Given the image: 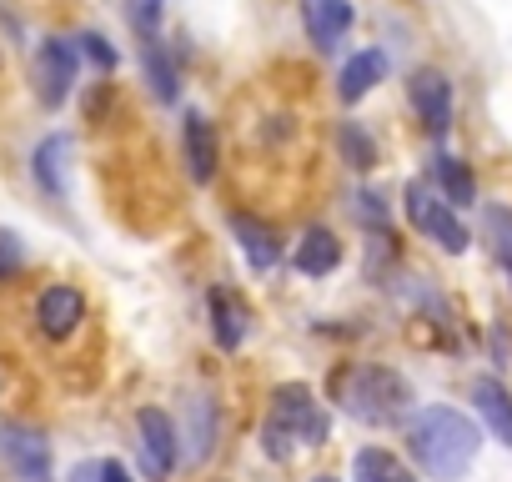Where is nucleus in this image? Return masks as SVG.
I'll return each instance as SVG.
<instances>
[{
	"label": "nucleus",
	"mask_w": 512,
	"mask_h": 482,
	"mask_svg": "<svg viewBox=\"0 0 512 482\" xmlns=\"http://www.w3.org/2000/svg\"><path fill=\"white\" fill-rule=\"evenodd\" d=\"M407 452L432 482H462L482 452V432L457 407H422L407 422Z\"/></svg>",
	"instance_id": "nucleus-1"
},
{
	"label": "nucleus",
	"mask_w": 512,
	"mask_h": 482,
	"mask_svg": "<svg viewBox=\"0 0 512 482\" xmlns=\"http://www.w3.org/2000/svg\"><path fill=\"white\" fill-rule=\"evenodd\" d=\"M327 437H332V417L322 412L317 392H312L307 382H282V387L272 392V412H267V422H262V447H267V457L287 462L297 442H302V447H322Z\"/></svg>",
	"instance_id": "nucleus-2"
},
{
	"label": "nucleus",
	"mask_w": 512,
	"mask_h": 482,
	"mask_svg": "<svg viewBox=\"0 0 512 482\" xmlns=\"http://www.w3.org/2000/svg\"><path fill=\"white\" fill-rule=\"evenodd\" d=\"M337 402L347 417L367 422V427H392L397 417H407L412 407V387L402 372L382 367V362H357L337 377Z\"/></svg>",
	"instance_id": "nucleus-3"
},
{
	"label": "nucleus",
	"mask_w": 512,
	"mask_h": 482,
	"mask_svg": "<svg viewBox=\"0 0 512 482\" xmlns=\"http://www.w3.org/2000/svg\"><path fill=\"white\" fill-rule=\"evenodd\" d=\"M402 211H407V221H412L427 241H437L442 252L462 257V252L472 247V231L457 221V211H452L427 181H407V191H402Z\"/></svg>",
	"instance_id": "nucleus-4"
},
{
	"label": "nucleus",
	"mask_w": 512,
	"mask_h": 482,
	"mask_svg": "<svg viewBox=\"0 0 512 482\" xmlns=\"http://www.w3.org/2000/svg\"><path fill=\"white\" fill-rule=\"evenodd\" d=\"M76 71H81V51L76 41L66 36H46L36 46V61H31V86H36V101L46 111H61L66 96L76 91Z\"/></svg>",
	"instance_id": "nucleus-5"
},
{
	"label": "nucleus",
	"mask_w": 512,
	"mask_h": 482,
	"mask_svg": "<svg viewBox=\"0 0 512 482\" xmlns=\"http://www.w3.org/2000/svg\"><path fill=\"white\" fill-rule=\"evenodd\" d=\"M0 452L16 467L21 482H51V442L26 422H0Z\"/></svg>",
	"instance_id": "nucleus-6"
},
{
	"label": "nucleus",
	"mask_w": 512,
	"mask_h": 482,
	"mask_svg": "<svg viewBox=\"0 0 512 482\" xmlns=\"http://www.w3.org/2000/svg\"><path fill=\"white\" fill-rule=\"evenodd\" d=\"M407 101H412L417 121H422L432 136H447V126H452V81H447L442 71H432V66L412 71V81H407Z\"/></svg>",
	"instance_id": "nucleus-7"
},
{
	"label": "nucleus",
	"mask_w": 512,
	"mask_h": 482,
	"mask_svg": "<svg viewBox=\"0 0 512 482\" xmlns=\"http://www.w3.org/2000/svg\"><path fill=\"white\" fill-rule=\"evenodd\" d=\"M136 437H141V467H146V477H171L176 447H181L171 417L161 407H141L136 412Z\"/></svg>",
	"instance_id": "nucleus-8"
},
{
	"label": "nucleus",
	"mask_w": 512,
	"mask_h": 482,
	"mask_svg": "<svg viewBox=\"0 0 512 482\" xmlns=\"http://www.w3.org/2000/svg\"><path fill=\"white\" fill-rule=\"evenodd\" d=\"M36 322H41V332L51 337V342H66V337H76V327L86 322V297L76 292V287H46L41 292V302H36Z\"/></svg>",
	"instance_id": "nucleus-9"
},
{
	"label": "nucleus",
	"mask_w": 512,
	"mask_h": 482,
	"mask_svg": "<svg viewBox=\"0 0 512 482\" xmlns=\"http://www.w3.org/2000/svg\"><path fill=\"white\" fill-rule=\"evenodd\" d=\"M231 236H236L241 257L251 262V272H272L282 262V241H277V231L267 221H256L246 211H231Z\"/></svg>",
	"instance_id": "nucleus-10"
},
{
	"label": "nucleus",
	"mask_w": 512,
	"mask_h": 482,
	"mask_svg": "<svg viewBox=\"0 0 512 482\" xmlns=\"http://www.w3.org/2000/svg\"><path fill=\"white\" fill-rule=\"evenodd\" d=\"M292 267H297L302 277H327V272H337V267H342V241H337V231H332V226H307L302 241H297V252H292Z\"/></svg>",
	"instance_id": "nucleus-11"
},
{
	"label": "nucleus",
	"mask_w": 512,
	"mask_h": 482,
	"mask_svg": "<svg viewBox=\"0 0 512 482\" xmlns=\"http://www.w3.org/2000/svg\"><path fill=\"white\" fill-rule=\"evenodd\" d=\"M472 407H477L482 427H487L502 447H512V392H507L497 377H477V382H472Z\"/></svg>",
	"instance_id": "nucleus-12"
},
{
	"label": "nucleus",
	"mask_w": 512,
	"mask_h": 482,
	"mask_svg": "<svg viewBox=\"0 0 512 482\" xmlns=\"http://www.w3.org/2000/svg\"><path fill=\"white\" fill-rule=\"evenodd\" d=\"M302 21L317 51H332L352 31V6L347 0H302Z\"/></svg>",
	"instance_id": "nucleus-13"
},
{
	"label": "nucleus",
	"mask_w": 512,
	"mask_h": 482,
	"mask_svg": "<svg viewBox=\"0 0 512 482\" xmlns=\"http://www.w3.org/2000/svg\"><path fill=\"white\" fill-rule=\"evenodd\" d=\"M181 146H186V171H191V181L206 186V181L216 176V131H211V121L191 111L186 126H181Z\"/></svg>",
	"instance_id": "nucleus-14"
},
{
	"label": "nucleus",
	"mask_w": 512,
	"mask_h": 482,
	"mask_svg": "<svg viewBox=\"0 0 512 482\" xmlns=\"http://www.w3.org/2000/svg\"><path fill=\"white\" fill-rule=\"evenodd\" d=\"M66 156H71V141H66V136H46V141L36 146V156H31V176H36V186H41L51 201H66V191H71V186H66V166H71Z\"/></svg>",
	"instance_id": "nucleus-15"
},
{
	"label": "nucleus",
	"mask_w": 512,
	"mask_h": 482,
	"mask_svg": "<svg viewBox=\"0 0 512 482\" xmlns=\"http://www.w3.org/2000/svg\"><path fill=\"white\" fill-rule=\"evenodd\" d=\"M377 81H387V56H382V51H357V56L342 66V76H337V96H342L347 106H357Z\"/></svg>",
	"instance_id": "nucleus-16"
},
{
	"label": "nucleus",
	"mask_w": 512,
	"mask_h": 482,
	"mask_svg": "<svg viewBox=\"0 0 512 482\" xmlns=\"http://www.w3.org/2000/svg\"><path fill=\"white\" fill-rule=\"evenodd\" d=\"M206 307H211V332H216V347H221V352H236V347L246 342V307H241L231 292H221V287H211Z\"/></svg>",
	"instance_id": "nucleus-17"
},
{
	"label": "nucleus",
	"mask_w": 512,
	"mask_h": 482,
	"mask_svg": "<svg viewBox=\"0 0 512 482\" xmlns=\"http://www.w3.org/2000/svg\"><path fill=\"white\" fill-rule=\"evenodd\" d=\"M211 452H216V402L201 392L186 402V457L206 462Z\"/></svg>",
	"instance_id": "nucleus-18"
},
{
	"label": "nucleus",
	"mask_w": 512,
	"mask_h": 482,
	"mask_svg": "<svg viewBox=\"0 0 512 482\" xmlns=\"http://www.w3.org/2000/svg\"><path fill=\"white\" fill-rule=\"evenodd\" d=\"M432 181L442 186L437 196L457 211V206H477V181H472V171H467V161H457V156H432Z\"/></svg>",
	"instance_id": "nucleus-19"
},
{
	"label": "nucleus",
	"mask_w": 512,
	"mask_h": 482,
	"mask_svg": "<svg viewBox=\"0 0 512 482\" xmlns=\"http://www.w3.org/2000/svg\"><path fill=\"white\" fill-rule=\"evenodd\" d=\"M352 482H417V477H412V467L397 452L362 447V452H352Z\"/></svg>",
	"instance_id": "nucleus-20"
},
{
	"label": "nucleus",
	"mask_w": 512,
	"mask_h": 482,
	"mask_svg": "<svg viewBox=\"0 0 512 482\" xmlns=\"http://www.w3.org/2000/svg\"><path fill=\"white\" fill-rule=\"evenodd\" d=\"M141 66H146V86H151L156 101H176V96H181V71H176V61L166 56L161 41H146Z\"/></svg>",
	"instance_id": "nucleus-21"
},
{
	"label": "nucleus",
	"mask_w": 512,
	"mask_h": 482,
	"mask_svg": "<svg viewBox=\"0 0 512 482\" xmlns=\"http://www.w3.org/2000/svg\"><path fill=\"white\" fill-rule=\"evenodd\" d=\"M482 236L492 262L512 277V206H482Z\"/></svg>",
	"instance_id": "nucleus-22"
},
{
	"label": "nucleus",
	"mask_w": 512,
	"mask_h": 482,
	"mask_svg": "<svg viewBox=\"0 0 512 482\" xmlns=\"http://www.w3.org/2000/svg\"><path fill=\"white\" fill-rule=\"evenodd\" d=\"M337 151H342V161H347L352 171H372V166H377V141H372V131L357 126V121H342V126H337Z\"/></svg>",
	"instance_id": "nucleus-23"
},
{
	"label": "nucleus",
	"mask_w": 512,
	"mask_h": 482,
	"mask_svg": "<svg viewBox=\"0 0 512 482\" xmlns=\"http://www.w3.org/2000/svg\"><path fill=\"white\" fill-rule=\"evenodd\" d=\"M126 21L136 26L141 41H156V26H161V0H126Z\"/></svg>",
	"instance_id": "nucleus-24"
},
{
	"label": "nucleus",
	"mask_w": 512,
	"mask_h": 482,
	"mask_svg": "<svg viewBox=\"0 0 512 482\" xmlns=\"http://www.w3.org/2000/svg\"><path fill=\"white\" fill-rule=\"evenodd\" d=\"M352 216H357L362 226H372V231H387V201H382V191H357Z\"/></svg>",
	"instance_id": "nucleus-25"
},
{
	"label": "nucleus",
	"mask_w": 512,
	"mask_h": 482,
	"mask_svg": "<svg viewBox=\"0 0 512 482\" xmlns=\"http://www.w3.org/2000/svg\"><path fill=\"white\" fill-rule=\"evenodd\" d=\"M76 51H81V56H91V66H96V71H106V76L116 71V51L106 46V36H96V31H81V36H76Z\"/></svg>",
	"instance_id": "nucleus-26"
},
{
	"label": "nucleus",
	"mask_w": 512,
	"mask_h": 482,
	"mask_svg": "<svg viewBox=\"0 0 512 482\" xmlns=\"http://www.w3.org/2000/svg\"><path fill=\"white\" fill-rule=\"evenodd\" d=\"M26 267V247L16 231H0V277H16Z\"/></svg>",
	"instance_id": "nucleus-27"
},
{
	"label": "nucleus",
	"mask_w": 512,
	"mask_h": 482,
	"mask_svg": "<svg viewBox=\"0 0 512 482\" xmlns=\"http://www.w3.org/2000/svg\"><path fill=\"white\" fill-rule=\"evenodd\" d=\"M96 482H136L121 457H96Z\"/></svg>",
	"instance_id": "nucleus-28"
},
{
	"label": "nucleus",
	"mask_w": 512,
	"mask_h": 482,
	"mask_svg": "<svg viewBox=\"0 0 512 482\" xmlns=\"http://www.w3.org/2000/svg\"><path fill=\"white\" fill-rule=\"evenodd\" d=\"M101 111H106V86H101V91L86 101V116H91V121H101Z\"/></svg>",
	"instance_id": "nucleus-29"
},
{
	"label": "nucleus",
	"mask_w": 512,
	"mask_h": 482,
	"mask_svg": "<svg viewBox=\"0 0 512 482\" xmlns=\"http://www.w3.org/2000/svg\"><path fill=\"white\" fill-rule=\"evenodd\" d=\"M71 482H96V462H76L71 467Z\"/></svg>",
	"instance_id": "nucleus-30"
},
{
	"label": "nucleus",
	"mask_w": 512,
	"mask_h": 482,
	"mask_svg": "<svg viewBox=\"0 0 512 482\" xmlns=\"http://www.w3.org/2000/svg\"><path fill=\"white\" fill-rule=\"evenodd\" d=\"M312 482H337V477H312Z\"/></svg>",
	"instance_id": "nucleus-31"
}]
</instances>
